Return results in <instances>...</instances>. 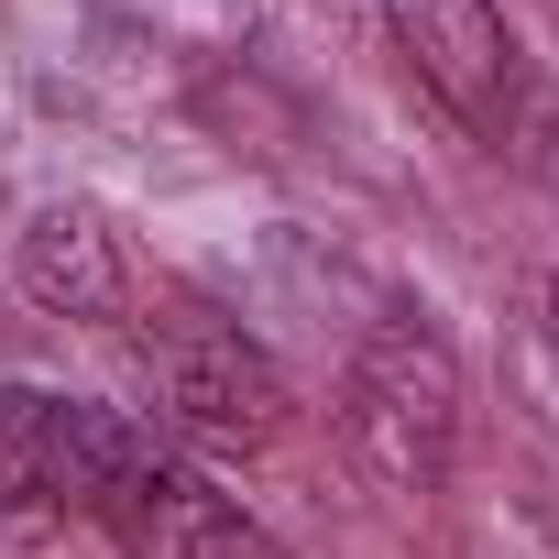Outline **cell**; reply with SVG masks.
Masks as SVG:
<instances>
[{
	"label": "cell",
	"mask_w": 559,
	"mask_h": 559,
	"mask_svg": "<svg viewBox=\"0 0 559 559\" xmlns=\"http://www.w3.org/2000/svg\"><path fill=\"white\" fill-rule=\"evenodd\" d=\"M132 373H143L154 417L209 450H274L297 428V384L274 373V352L198 297H165L154 319H132Z\"/></svg>",
	"instance_id": "cell-1"
},
{
	"label": "cell",
	"mask_w": 559,
	"mask_h": 559,
	"mask_svg": "<svg viewBox=\"0 0 559 559\" xmlns=\"http://www.w3.org/2000/svg\"><path fill=\"white\" fill-rule=\"evenodd\" d=\"M341 439L373 483L428 493L461 450V362L428 319H373L352 373H341Z\"/></svg>",
	"instance_id": "cell-2"
},
{
	"label": "cell",
	"mask_w": 559,
	"mask_h": 559,
	"mask_svg": "<svg viewBox=\"0 0 559 559\" xmlns=\"http://www.w3.org/2000/svg\"><path fill=\"white\" fill-rule=\"evenodd\" d=\"M88 526L121 548V559H286V537H274L263 515H241L198 461H176L154 428L121 417L99 483H88Z\"/></svg>",
	"instance_id": "cell-3"
},
{
	"label": "cell",
	"mask_w": 559,
	"mask_h": 559,
	"mask_svg": "<svg viewBox=\"0 0 559 559\" xmlns=\"http://www.w3.org/2000/svg\"><path fill=\"white\" fill-rule=\"evenodd\" d=\"M121 439V406H78L45 384H0V526L88 515V483Z\"/></svg>",
	"instance_id": "cell-4"
},
{
	"label": "cell",
	"mask_w": 559,
	"mask_h": 559,
	"mask_svg": "<svg viewBox=\"0 0 559 559\" xmlns=\"http://www.w3.org/2000/svg\"><path fill=\"white\" fill-rule=\"evenodd\" d=\"M384 23H395V56L417 67V88L461 132L504 143V121H515V34H504L493 0H384Z\"/></svg>",
	"instance_id": "cell-5"
},
{
	"label": "cell",
	"mask_w": 559,
	"mask_h": 559,
	"mask_svg": "<svg viewBox=\"0 0 559 559\" xmlns=\"http://www.w3.org/2000/svg\"><path fill=\"white\" fill-rule=\"evenodd\" d=\"M12 274H23V297L45 319H121L132 308V263H121V230L78 198L34 209L23 241H12Z\"/></svg>",
	"instance_id": "cell-6"
},
{
	"label": "cell",
	"mask_w": 559,
	"mask_h": 559,
	"mask_svg": "<svg viewBox=\"0 0 559 559\" xmlns=\"http://www.w3.org/2000/svg\"><path fill=\"white\" fill-rule=\"evenodd\" d=\"M548 319H559V274H548Z\"/></svg>",
	"instance_id": "cell-7"
}]
</instances>
